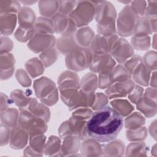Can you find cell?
<instances>
[{
	"label": "cell",
	"instance_id": "obj_2",
	"mask_svg": "<svg viewBox=\"0 0 157 157\" xmlns=\"http://www.w3.org/2000/svg\"><path fill=\"white\" fill-rule=\"evenodd\" d=\"M58 10L60 13L67 15L69 13H72L75 8L77 1H58Z\"/></svg>",
	"mask_w": 157,
	"mask_h": 157
},
{
	"label": "cell",
	"instance_id": "obj_4",
	"mask_svg": "<svg viewBox=\"0 0 157 157\" xmlns=\"http://www.w3.org/2000/svg\"><path fill=\"white\" fill-rule=\"evenodd\" d=\"M131 4L132 5V10L134 12L137 10V13H140L142 14L145 12V9L146 7V1H131Z\"/></svg>",
	"mask_w": 157,
	"mask_h": 157
},
{
	"label": "cell",
	"instance_id": "obj_5",
	"mask_svg": "<svg viewBox=\"0 0 157 157\" xmlns=\"http://www.w3.org/2000/svg\"><path fill=\"white\" fill-rule=\"evenodd\" d=\"M148 6L147 7V15L148 17H156V4L157 1H147Z\"/></svg>",
	"mask_w": 157,
	"mask_h": 157
},
{
	"label": "cell",
	"instance_id": "obj_6",
	"mask_svg": "<svg viewBox=\"0 0 157 157\" xmlns=\"http://www.w3.org/2000/svg\"><path fill=\"white\" fill-rule=\"evenodd\" d=\"M20 2L23 3L25 5H31L34 3H36V1H20Z\"/></svg>",
	"mask_w": 157,
	"mask_h": 157
},
{
	"label": "cell",
	"instance_id": "obj_1",
	"mask_svg": "<svg viewBox=\"0 0 157 157\" xmlns=\"http://www.w3.org/2000/svg\"><path fill=\"white\" fill-rule=\"evenodd\" d=\"M123 126V116L110 106L100 108L91 113L86 128L88 135L99 142L115 139Z\"/></svg>",
	"mask_w": 157,
	"mask_h": 157
},
{
	"label": "cell",
	"instance_id": "obj_3",
	"mask_svg": "<svg viewBox=\"0 0 157 157\" xmlns=\"http://www.w3.org/2000/svg\"><path fill=\"white\" fill-rule=\"evenodd\" d=\"M1 8H2L4 7V9L6 11V9H8L7 12L9 10H11L12 12H17L18 9H20V2L17 1H0Z\"/></svg>",
	"mask_w": 157,
	"mask_h": 157
}]
</instances>
